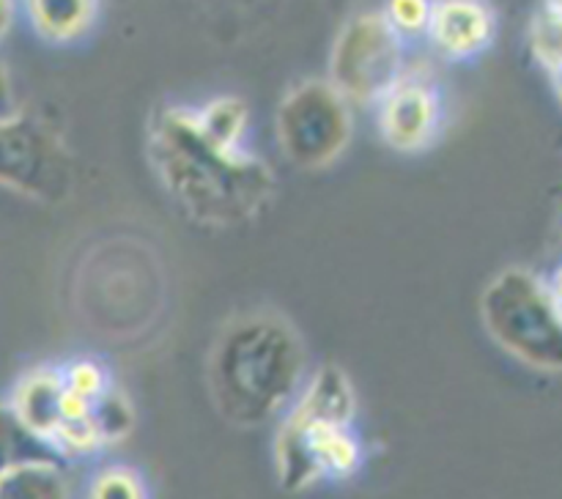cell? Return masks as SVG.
Listing matches in <instances>:
<instances>
[{
	"label": "cell",
	"mask_w": 562,
	"mask_h": 499,
	"mask_svg": "<svg viewBox=\"0 0 562 499\" xmlns=\"http://www.w3.org/2000/svg\"><path fill=\"white\" fill-rule=\"evenodd\" d=\"M146 151L170 201L209 228L256 219L278 186L272 168L250 148L228 151L209 140L187 104H168L154 115Z\"/></svg>",
	"instance_id": "1"
},
{
	"label": "cell",
	"mask_w": 562,
	"mask_h": 499,
	"mask_svg": "<svg viewBox=\"0 0 562 499\" xmlns=\"http://www.w3.org/2000/svg\"><path fill=\"white\" fill-rule=\"evenodd\" d=\"M296 329L274 313H245L217 334L209 354V389L234 426H263L283 415L307 378Z\"/></svg>",
	"instance_id": "2"
},
{
	"label": "cell",
	"mask_w": 562,
	"mask_h": 499,
	"mask_svg": "<svg viewBox=\"0 0 562 499\" xmlns=\"http://www.w3.org/2000/svg\"><path fill=\"white\" fill-rule=\"evenodd\" d=\"M357 393L338 365H322L305 378L274 433V475L285 491H305L322 480H346L366 461L355 431Z\"/></svg>",
	"instance_id": "3"
},
{
	"label": "cell",
	"mask_w": 562,
	"mask_h": 499,
	"mask_svg": "<svg viewBox=\"0 0 562 499\" xmlns=\"http://www.w3.org/2000/svg\"><path fill=\"white\" fill-rule=\"evenodd\" d=\"M488 338L514 360L536 371H562V316L547 280L525 266H508L481 294Z\"/></svg>",
	"instance_id": "4"
},
{
	"label": "cell",
	"mask_w": 562,
	"mask_h": 499,
	"mask_svg": "<svg viewBox=\"0 0 562 499\" xmlns=\"http://www.w3.org/2000/svg\"><path fill=\"white\" fill-rule=\"evenodd\" d=\"M351 135V102L329 80H302L274 113L280 151L302 170L329 168L349 148Z\"/></svg>",
	"instance_id": "5"
},
{
	"label": "cell",
	"mask_w": 562,
	"mask_h": 499,
	"mask_svg": "<svg viewBox=\"0 0 562 499\" xmlns=\"http://www.w3.org/2000/svg\"><path fill=\"white\" fill-rule=\"evenodd\" d=\"M75 184V162L55 129L16 110L0 118V186L58 206Z\"/></svg>",
	"instance_id": "6"
},
{
	"label": "cell",
	"mask_w": 562,
	"mask_h": 499,
	"mask_svg": "<svg viewBox=\"0 0 562 499\" xmlns=\"http://www.w3.org/2000/svg\"><path fill=\"white\" fill-rule=\"evenodd\" d=\"M404 44V38L387 25L382 11L355 14L335 38L327 80L351 104L373 107L379 97L406 71Z\"/></svg>",
	"instance_id": "7"
},
{
	"label": "cell",
	"mask_w": 562,
	"mask_h": 499,
	"mask_svg": "<svg viewBox=\"0 0 562 499\" xmlns=\"http://www.w3.org/2000/svg\"><path fill=\"white\" fill-rule=\"evenodd\" d=\"M376 129L384 146L401 154L426 151L439 137L445 121V102L428 77L406 69L395 86L379 97Z\"/></svg>",
	"instance_id": "8"
},
{
	"label": "cell",
	"mask_w": 562,
	"mask_h": 499,
	"mask_svg": "<svg viewBox=\"0 0 562 499\" xmlns=\"http://www.w3.org/2000/svg\"><path fill=\"white\" fill-rule=\"evenodd\" d=\"M428 42L450 60H472L497 38V11L488 0H434Z\"/></svg>",
	"instance_id": "9"
},
{
	"label": "cell",
	"mask_w": 562,
	"mask_h": 499,
	"mask_svg": "<svg viewBox=\"0 0 562 499\" xmlns=\"http://www.w3.org/2000/svg\"><path fill=\"white\" fill-rule=\"evenodd\" d=\"M64 373L55 365H38L16 378L11 389L9 411L31 436L49 447L60 426V406H64Z\"/></svg>",
	"instance_id": "10"
},
{
	"label": "cell",
	"mask_w": 562,
	"mask_h": 499,
	"mask_svg": "<svg viewBox=\"0 0 562 499\" xmlns=\"http://www.w3.org/2000/svg\"><path fill=\"white\" fill-rule=\"evenodd\" d=\"M27 25L49 44H75L93 31L102 0H20Z\"/></svg>",
	"instance_id": "11"
},
{
	"label": "cell",
	"mask_w": 562,
	"mask_h": 499,
	"mask_svg": "<svg viewBox=\"0 0 562 499\" xmlns=\"http://www.w3.org/2000/svg\"><path fill=\"white\" fill-rule=\"evenodd\" d=\"M0 499H71L64 461L38 455L11 464L0 472Z\"/></svg>",
	"instance_id": "12"
},
{
	"label": "cell",
	"mask_w": 562,
	"mask_h": 499,
	"mask_svg": "<svg viewBox=\"0 0 562 499\" xmlns=\"http://www.w3.org/2000/svg\"><path fill=\"white\" fill-rule=\"evenodd\" d=\"M195 110V121L203 135L228 151H245L247 132H250V107L241 97L223 93V97L209 99L206 104Z\"/></svg>",
	"instance_id": "13"
},
{
	"label": "cell",
	"mask_w": 562,
	"mask_h": 499,
	"mask_svg": "<svg viewBox=\"0 0 562 499\" xmlns=\"http://www.w3.org/2000/svg\"><path fill=\"white\" fill-rule=\"evenodd\" d=\"M530 49L562 102V9L543 5L530 22Z\"/></svg>",
	"instance_id": "14"
},
{
	"label": "cell",
	"mask_w": 562,
	"mask_h": 499,
	"mask_svg": "<svg viewBox=\"0 0 562 499\" xmlns=\"http://www.w3.org/2000/svg\"><path fill=\"white\" fill-rule=\"evenodd\" d=\"M93 426H97L99 439L104 447L124 442L135 428V409L132 400L121 393L119 387H110L108 393L93 400Z\"/></svg>",
	"instance_id": "15"
},
{
	"label": "cell",
	"mask_w": 562,
	"mask_h": 499,
	"mask_svg": "<svg viewBox=\"0 0 562 499\" xmlns=\"http://www.w3.org/2000/svg\"><path fill=\"white\" fill-rule=\"evenodd\" d=\"M86 499H148L146 480L126 464H108L91 475Z\"/></svg>",
	"instance_id": "16"
},
{
	"label": "cell",
	"mask_w": 562,
	"mask_h": 499,
	"mask_svg": "<svg viewBox=\"0 0 562 499\" xmlns=\"http://www.w3.org/2000/svg\"><path fill=\"white\" fill-rule=\"evenodd\" d=\"M38 455H55V453L47 447V444L38 442L36 436H31V433L14 420L9 406L0 404V472L9 469V466L16 464V461L38 458ZM55 458H58V455H55Z\"/></svg>",
	"instance_id": "17"
},
{
	"label": "cell",
	"mask_w": 562,
	"mask_h": 499,
	"mask_svg": "<svg viewBox=\"0 0 562 499\" xmlns=\"http://www.w3.org/2000/svg\"><path fill=\"white\" fill-rule=\"evenodd\" d=\"M434 0H384L382 16L404 42L426 36Z\"/></svg>",
	"instance_id": "18"
},
{
	"label": "cell",
	"mask_w": 562,
	"mask_h": 499,
	"mask_svg": "<svg viewBox=\"0 0 562 499\" xmlns=\"http://www.w3.org/2000/svg\"><path fill=\"white\" fill-rule=\"evenodd\" d=\"M60 373H64V387L88 400H97L99 395L113 387L108 367L97 360H88V356L71 360L69 365H60Z\"/></svg>",
	"instance_id": "19"
},
{
	"label": "cell",
	"mask_w": 562,
	"mask_h": 499,
	"mask_svg": "<svg viewBox=\"0 0 562 499\" xmlns=\"http://www.w3.org/2000/svg\"><path fill=\"white\" fill-rule=\"evenodd\" d=\"M16 110H20V102H16L14 82H11V75L9 69H5V64L0 60V118L14 115Z\"/></svg>",
	"instance_id": "20"
},
{
	"label": "cell",
	"mask_w": 562,
	"mask_h": 499,
	"mask_svg": "<svg viewBox=\"0 0 562 499\" xmlns=\"http://www.w3.org/2000/svg\"><path fill=\"white\" fill-rule=\"evenodd\" d=\"M16 3H20V0H0V42H3L11 33V27H14Z\"/></svg>",
	"instance_id": "21"
},
{
	"label": "cell",
	"mask_w": 562,
	"mask_h": 499,
	"mask_svg": "<svg viewBox=\"0 0 562 499\" xmlns=\"http://www.w3.org/2000/svg\"><path fill=\"white\" fill-rule=\"evenodd\" d=\"M547 285H549V294H552L554 307H558V313L562 316V266L554 269V274L547 280Z\"/></svg>",
	"instance_id": "22"
},
{
	"label": "cell",
	"mask_w": 562,
	"mask_h": 499,
	"mask_svg": "<svg viewBox=\"0 0 562 499\" xmlns=\"http://www.w3.org/2000/svg\"><path fill=\"white\" fill-rule=\"evenodd\" d=\"M543 5H554V9H562V0H543Z\"/></svg>",
	"instance_id": "23"
}]
</instances>
